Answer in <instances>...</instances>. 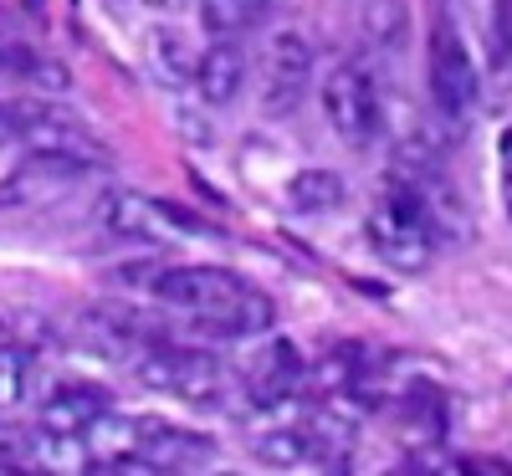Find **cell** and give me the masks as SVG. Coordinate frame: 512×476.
Returning a JSON list of instances; mask_svg holds the SVG:
<instances>
[{
	"label": "cell",
	"instance_id": "obj_1",
	"mask_svg": "<svg viewBox=\"0 0 512 476\" xmlns=\"http://www.w3.org/2000/svg\"><path fill=\"white\" fill-rule=\"evenodd\" d=\"M364 236L374 246V256L395 272H425L436 251V226H431V205H425V190L415 180H390L379 190Z\"/></svg>",
	"mask_w": 512,
	"mask_h": 476
},
{
	"label": "cell",
	"instance_id": "obj_2",
	"mask_svg": "<svg viewBox=\"0 0 512 476\" xmlns=\"http://www.w3.org/2000/svg\"><path fill=\"white\" fill-rule=\"evenodd\" d=\"M93 226L128 246H159L175 236H216V226L195 221L190 210L169 205V200H149L139 190H118V185L93 200Z\"/></svg>",
	"mask_w": 512,
	"mask_h": 476
},
{
	"label": "cell",
	"instance_id": "obj_3",
	"mask_svg": "<svg viewBox=\"0 0 512 476\" xmlns=\"http://www.w3.org/2000/svg\"><path fill=\"white\" fill-rule=\"evenodd\" d=\"M93 159H77V154H52V149H31L21 164L6 169L0 180V215H31V210H47L57 200H67L72 190H82V180H93Z\"/></svg>",
	"mask_w": 512,
	"mask_h": 476
},
{
	"label": "cell",
	"instance_id": "obj_4",
	"mask_svg": "<svg viewBox=\"0 0 512 476\" xmlns=\"http://www.w3.org/2000/svg\"><path fill=\"white\" fill-rule=\"evenodd\" d=\"M318 108H323V123L333 128V139L349 144V149H369V144L379 139V128H384L374 72H364L359 62L328 67L323 93H318Z\"/></svg>",
	"mask_w": 512,
	"mask_h": 476
},
{
	"label": "cell",
	"instance_id": "obj_5",
	"mask_svg": "<svg viewBox=\"0 0 512 476\" xmlns=\"http://www.w3.org/2000/svg\"><path fill=\"white\" fill-rule=\"evenodd\" d=\"M139 384L159 389V395H175V400H190V405H205V400H221V384H226V369L221 359H210L200 349H180V343H149L139 359H128Z\"/></svg>",
	"mask_w": 512,
	"mask_h": 476
},
{
	"label": "cell",
	"instance_id": "obj_6",
	"mask_svg": "<svg viewBox=\"0 0 512 476\" xmlns=\"http://www.w3.org/2000/svg\"><path fill=\"white\" fill-rule=\"evenodd\" d=\"M425 82H431V98H436V113L441 118L461 123L466 113L477 108V93H482L477 62H472L461 31L446 16H436V26H431V47H425Z\"/></svg>",
	"mask_w": 512,
	"mask_h": 476
},
{
	"label": "cell",
	"instance_id": "obj_7",
	"mask_svg": "<svg viewBox=\"0 0 512 476\" xmlns=\"http://www.w3.org/2000/svg\"><path fill=\"white\" fill-rule=\"evenodd\" d=\"M144 292L159 302V308H175L185 318H205L226 308V302H236L251 282L226 272V267H154L149 277H139Z\"/></svg>",
	"mask_w": 512,
	"mask_h": 476
},
{
	"label": "cell",
	"instance_id": "obj_8",
	"mask_svg": "<svg viewBox=\"0 0 512 476\" xmlns=\"http://www.w3.org/2000/svg\"><path fill=\"white\" fill-rule=\"evenodd\" d=\"M313 67H318V52L313 41L287 26L267 41V57H262V113L267 118H287L303 108L308 88H313Z\"/></svg>",
	"mask_w": 512,
	"mask_h": 476
},
{
	"label": "cell",
	"instance_id": "obj_9",
	"mask_svg": "<svg viewBox=\"0 0 512 476\" xmlns=\"http://www.w3.org/2000/svg\"><path fill=\"white\" fill-rule=\"evenodd\" d=\"M103 410H113V400H108L103 384L62 379V384H52V395L41 400L36 430H47V436H82V430H88Z\"/></svg>",
	"mask_w": 512,
	"mask_h": 476
},
{
	"label": "cell",
	"instance_id": "obj_10",
	"mask_svg": "<svg viewBox=\"0 0 512 476\" xmlns=\"http://www.w3.org/2000/svg\"><path fill=\"white\" fill-rule=\"evenodd\" d=\"M216 456V441L200 436V430L169 425V420H139V461H149L154 471H190L200 461Z\"/></svg>",
	"mask_w": 512,
	"mask_h": 476
},
{
	"label": "cell",
	"instance_id": "obj_11",
	"mask_svg": "<svg viewBox=\"0 0 512 476\" xmlns=\"http://www.w3.org/2000/svg\"><path fill=\"white\" fill-rule=\"evenodd\" d=\"M297 384H303V354L292 343H262L246 369V400L256 410H282Z\"/></svg>",
	"mask_w": 512,
	"mask_h": 476
},
{
	"label": "cell",
	"instance_id": "obj_12",
	"mask_svg": "<svg viewBox=\"0 0 512 476\" xmlns=\"http://www.w3.org/2000/svg\"><path fill=\"white\" fill-rule=\"evenodd\" d=\"M195 93L210 108H231L246 93V52L236 47V36H216L195 62Z\"/></svg>",
	"mask_w": 512,
	"mask_h": 476
},
{
	"label": "cell",
	"instance_id": "obj_13",
	"mask_svg": "<svg viewBox=\"0 0 512 476\" xmlns=\"http://www.w3.org/2000/svg\"><path fill=\"white\" fill-rule=\"evenodd\" d=\"M21 139H26L31 149L77 154V159H93V164H103V159H108V154H103V144L93 139V128H88V123H77V118H67V113H57V108H47V103H36L31 123L21 128Z\"/></svg>",
	"mask_w": 512,
	"mask_h": 476
},
{
	"label": "cell",
	"instance_id": "obj_14",
	"mask_svg": "<svg viewBox=\"0 0 512 476\" xmlns=\"http://www.w3.org/2000/svg\"><path fill=\"white\" fill-rule=\"evenodd\" d=\"M272 318H277L272 297H262L256 287H246L236 302H226V308L205 313V318H190V328H195L200 338H256V333L272 328Z\"/></svg>",
	"mask_w": 512,
	"mask_h": 476
},
{
	"label": "cell",
	"instance_id": "obj_15",
	"mask_svg": "<svg viewBox=\"0 0 512 476\" xmlns=\"http://www.w3.org/2000/svg\"><path fill=\"white\" fill-rule=\"evenodd\" d=\"M359 36L379 57H395L410 36V6L405 0H364L359 6Z\"/></svg>",
	"mask_w": 512,
	"mask_h": 476
},
{
	"label": "cell",
	"instance_id": "obj_16",
	"mask_svg": "<svg viewBox=\"0 0 512 476\" xmlns=\"http://www.w3.org/2000/svg\"><path fill=\"white\" fill-rule=\"evenodd\" d=\"M349 200V185L338 169H297L287 180V205L303 210V215H323V210H338Z\"/></svg>",
	"mask_w": 512,
	"mask_h": 476
},
{
	"label": "cell",
	"instance_id": "obj_17",
	"mask_svg": "<svg viewBox=\"0 0 512 476\" xmlns=\"http://www.w3.org/2000/svg\"><path fill=\"white\" fill-rule=\"evenodd\" d=\"M195 11L210 36H241L272 11V0H195Z\"/></svg>",
	"mask_w": 512,
	"mask_h": 476
},
{
	"label": "cell",
	"instance_id": "obj_18",
	"mask_svg": "<svg viewBox=\"0 0 512 476\" xmlns=\"http://www.w3.org/2000/svg\"><path fill=\"white\" fill-rule=\"evenodd\" d=\"M31 389V364L21 349H11V343H0V410H16L26 400Z\"/></svg>",
	"mask_w": 512,
	"mask_h": 476
},
{
	"label": "cell",
	"instance_id": "obj_19",
	"mask_svg": "<svg viewBox=\"0 0 512 476\" xmlns=\"http://www.w3.org/2000/svg\"><path fill=\"white\" fill-rule=\"evenodd\" d=\"M487 52H492V67H512V0H492V11H487Z\"/></svg>",
	"mask_w": 512,
	"mask_h": 476
},
{
	"label": "cell",
	"instance_id": "obj_20",
	"mask_svg": "<svg viewBox=\"0 0 512 476\" xmlns=\"http://www.w3.org/2000/svg\"><path fill=\"white\" fill-rule=\"evenodd\" d=\"M497 159H502V205H507V221H512V123L502 128V144H497Z\"/></svg>",
	"mask_w": 512,
	"mask_h": 476
},
{
	"label": "cell",
	"instance_id": "obj_21",
	"mask_svg": "<svg viewBox=\"0 0 512 476\" xmlns=\"http://www.w3.org/2000/svg\"><path fill=\"white\" fill-rule=\"evenodd\" d=\"M0 72H6V47H0Z\"/></svg>",
	"mask_w": 512,
	"mask_h": 476
},
{
	"label": "cell",
	"instance_id": "obj_22",
	"mask_svg": "<svg viewBox=\"0 0 512 476\" xmlns=\"http://www.w3.org/2000/svg\"><path fill=\"white\" fill-rule=\"evenodd\" d=\"M113 6H118V0H113Z\"/></svg>",
	"mask_w": 512,
	"mask_h": 476
}]
</instances>
